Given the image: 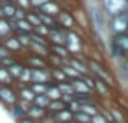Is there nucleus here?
Listing matches in <instances>:
<instances>
[{"label":"nucleus","mask_w":128,"mask_h":123,"mask_svg":"<svg viewBox=\"0 0 128 123\" xmlns=\"http://www.w3.org/2000/svg\"><path fill=\"white\" fill-rule=\"evenodd\" d=\"M12 34V27H11V21L7 18H0V37H7Z\"/></svg>","instance_id":"obj_28"},{"label":"nucleus","mask_w":128,"mask_h":123,"mask_svg":"<svg viewBox=\"0 0 128 123\" xmlns=\"http://www.w3.org/2000/svg\"><path fill=\"white\" fill-rule=\"evenodd\" d=\"M60 69L63 70V74L67 76V79H68V81H74V79H79V77H81V74H79V72H77L74 67H70L67 62H65V63H63Z\"/></svg>","instance_id":"obj_27"},{"label":"nucleus","mask_w":128,"mask_h":123,"mask_svg":"<svg viewBox=\"0 0 128 123\" xmlns=\"http://www.w3.org/2000/svg\"><path fill=\"white\" fill-rule=\"evenodd\" d=\"M30 83H32V67L25 65L23 72L20 74V77H18V81H16V84H18V86H28Z\"/></svg>","instance_id":"obj_21"},{"label":"nucleus","mask_w":128,"mask_h":123,"mask_svg":"<svg viewBox=\"0 0 128 123\" xmlns=\"http://www.w3.org/2000/svg\"><path fill=\"white\" fill-rule=\"evenodd\" d=\"M112 90H114V88H110L107 83H104L102 79L95 77V84H93V93H95V95L104 97V98H109L110 93H112Z\"/></svg>","instance_id":"obj_12"},{"label":"nucleus","mask_w":128,"mask_h":123,"mask_svg":"<svg viewBox=\"0 0 128 123\" xmlns=\"http://www.w3.org/2000/svg\"><path fill=\"white\" fill-rule=\"evenodd\" d=\"M49 30H51V28H49V27H46V25H42V23H40L39 27H34V32H35V34H39V35H44V37H48V35H49Z\"/></svg>","instance_id":"obj_42"},{"label":"nucleus","mask_w":128,"mask_h":123,"mask_svg":"<svg viewBox=\"0 0 128 123\" xmlns=\"http://www.w3.org/2000/svg\"><path fill=\"white\" fill-rule=\"evenodd\" d=\"M81 111L86 112L88 116H93V114L100 112V104H96V100H93V102H84V104H81Z\"/></svg>","instance_id":"obj_22"},{"label":"nucleus","mask_w":128,"mask_h":123,"mask_svg":"<svg viewBox=\"0 0 128 123\" xmlns=\"http://www.w3.org/2000/svg\"><path fill=\"white\" fill-rule=\"evenodd\" d=\"M7 111H9V114H11V118H12L14 121H18V119H21V118H25V116H26V109L20 104V100H18L16 104L9 105V107H7Z\"/></svg>","instance_id":"obj_15"},{"label":"nucleus","mask_w":128,"mask_h":123,"mask_svg":"<svg viewBox=\"0 0 128 123\" xmlns=\"http://www.w3.org/2000/svg\"><path fill=\"white\" fill-rule=\"evenodd\" d=\"M26 21L32 25V27H39L40 25V18H39V13H37V9H30V11H26Z\"/></svg>","instance_id":"obj_32"},{"label":"nucleus","mask_w":128,"mask_h":123,"mask_svg":"<svg viewBox=\"0 0 128 123\" xmlns=\"http://www.w3.org/2000/svg\"><path fill=\"white\" fill-rule=\"evenodd\" d=\"M0 84H14V79L11 77L7 67H2V65H0Z\"/></svg>","instance_id":"obj_35"},{"label":"nucleus","mask_w":128,"mask_h":123,"mask_svg":"<svg viewBox=\"0 0 128 123\" xmlns=\"http://www.w3.org/2000/svg\"><path fill=\"white\" fill-rule=\"evenodd\" d=\"M46 114H48V111H46L44 107L35 105V104H32V105L28 107V111H26V116H30V118L35 119V121H42V119L46 118Z\"/></svg>","instance_id":"obj_16"},{"label":"nucleus","mask_w":128,"mask_h":123,"mask_svg":"<svg viewBox=\"0 0 128 123\" xmlns=\"http://www.w3.org/2000/svg\"><path fill=\"white\" fill-rule=\"evenodd\" d=\"M65 37H67L65 48L68 49L70 56H86V55H84V51H86V42H84L81 32H77V30H67V32H65Z\"/></svg>","instance_id":"obj_2"},{"label":"nucleus","mask_w":128,"mask_h":123,"mask_svg":"<svg viewBox=\"0 0 128 123\" xmlns=\"http://www.w3.org/2000/svg\"><path fill=\"white\" fill-rule=\"evenodd\" d=\"M46 84L48 83H30L28 86L32 88V91L35 95H42V93H46Z\"/></svg>","instance_id":"obj_38"},{"label":"nucleus","mask_w":128,"mask_h":123,"mask_svg":"<svg viewBox=\"0 0 128 123\" xmlns=\"http://www.w3.org/2000/svg\"><path fill=\"white\" fill-rule=\"evenodd\" d=\"M62 95H67V93H74V88H72V83L70 81H63V83H56Z\"/></svg>","instance_id":"obj_40"},{"label":"nucleus","mask_w":128,"mask_h":123,"mask_svg":"<svg viewBox=\"0 0 128 123\" xmlns=\"http://www.w3.org/2000/svg\"><path fill=\"white\" fill-rule=\"evenodd\" d=\"M9 55H12L4 44H0V60H2V58H6V56H9Z\"/></svg>","instance_id":"obj_47"},{"label":"nucleus","mask_w":128,"mask_h":123,"mask_svg":"<svg viewBox=\"0 0 128 123\" xmlns=\"http://www.w3.org/2000/svg\"><path fill=\"white\" fill-rule=\"evenodd\" d=\"M49 81H53L49 67H46V69H32V83H49Z\"/></svg>","instance_id":"obj_14"},{"label":"nucleus","mask_w":128,"mask_h":123,"mask_svg":"<svg viewBox=\"0 0 128 123\" xmlns=\"http://www.w3.org/2000/svg\"><path fill=\"white\" fill-rule=\"evenodd\" d=\"M14 35L18 37V41H20L21 48L26 51V49L30 48V44H32V37H30V34H25V32H14Z\"/></svg>","instance_id":"obj_29"},{"label":"nucleus","mask_w":128,"mask_h":123,"mask_svg":"<svg viewBox=\"0 0 128 123\" xmlns=\"http://www.w3.org/2000/svg\"><path fill=\"white\" fill-rule=\"evenodd\" d=\"M63 123H76V121H63Z\"/></svg>","instance_id":"obj_51"},{"label":"nucleus","mask_w":128,"mask_h":123,"mask_svg":"<svg viewBox=\"0 0 128 123\" xmlns=\"http://www.w3.org/2000/svg\"><path fill=\"white\" fill-rule=\"evenodd\" d=\"M65 32H67V30H63L62 27L51 28V30H49V35H48V41H49V44H62V46H65V42H67Z\"/></svg>","instance_id":"obj_11"},{"label":"nucleus","mask_w":128,"mask_h":123,"mask_svg":"<svg viewBox=\"0 0 128 123\" xmlns=\"http://www.w3.org/2000/svg\"><path fill=\"white\" fill-rule=\"evenodd\" d=\"M37 13H39V18H40V23H42V25H46V27H49V28H56V27H58L56 18H53V16H49V14L42 13L40 9H37Z\"/></svg>","instance_id":"obj_26"},{"label":"nucleus","mask_w":128,"mask_h":123,"mask_svg":"<svg viewBox=\"0 0 128 123\" xmlns=\"http://www.w3.org/2000/svg\"><path fill=\"white\" fill-rule=\"evenodd\" d=\"M90 123H109V121H107V118H105V116L102 114V111H100V112H96V114L91 116Z\"/></svg>","instance_id":"obj_44"},{"label":"nucleus","mask_w":128,"mask_h":123,"mask_svg":"<svg viewBox=\"0 0 128 123\" xmlns=\"http://www.w3.org/2000/svg\"><path fill=\"white\" fill-rule=\"evenodd\" d=\"M54 123H56V121H54Z\"/></svg>","instance_id":"obj_53"},{"label":"nucleus","mask_w":128,"mask_h":123,"mask_svg":"<svg viewBox=\"0 0 128 123\" xmlns=\"http://www.w3.org/2000/svg\"><path fill=\"white\" fill-rule=\"evenodd\" d=\"M109 39L116 44V48L121 51V55H123L124 58H128V32L118 34V35H110Z\"/></svg>","instance_id":"obj_8"},{"label":"nucleus","mask_w":128,"mask_h":123,"mask_svg":"<svg viewBox=\"0 0 128 123\" xmlns=\"http://www.w3.org/2000/svg\"><path fill=\"white\" fill-rule=\"evenodd\" d=\"M56 23H58V27H62L63 30H77V32H81V25H79V21H77V18H76V13H72V11H68V9H62L60 11V14L56 16Z\"/></svg>","instance_id":"obj_4"},{"label":"nucleus","mask_w":128,"mask_h":123,"mask_svg":"<svg viewBox=\"0 0 128 123\" xmlns=\"http://www.w3.org/2000/svg\"><path fill=\"white\" fill-rule=\"evenodd\" d=\"M70 83H72V88H74L76 93H88V91H91L81 77H79V79H74V81H70Z\"/></svg>","instance_id":"obj_33"},{"label":"nucleus","mask_w":128,"mask_h":123,"mask_svg":"<svg viewBox=\"0 0 128 123\" xmlns=\"http://www.w3.org/2000/svg\"><path fill=\"white\" fill-rule=\"evenodd\" d=\"M65 107H67V104H65L62 98H58V100H51L46 111H48V114H53V116H54L56 112H60V111L65 109Z\"/></svg>","instance_id":"obj_24"},{"label":"nucleus","mask_w":128,"mask_h":123,"mask_svg":"<svg viewBox=\"0 0 128 123\" xmlns=\"http://www.w3.org/2000/svg\"><path fill=\"white\" fill-rule=\"evenodd\" d=\"M30 37H32V42H35V44L49 46V41H48V37H44V35H39V34H35L34 30H32V34H30Z\"/></svg>","instance_id":"obj_37"},{"label":"nucleus","mask_w":128,"mask_h":123,"mask_svg":"<svg viewBox=\"0 0 128 123\" xmlns=\"http://www.w3.org/2000/svg\"><path fill=\"white\" fill-rule=\"evenodd\" d=\"M23 69H25V62L21 60V56H20L11 67H7V70H9V74H11V77H12L14 81H18V77H20V74L23 72Z\"/></svg>","instance_id":"obj_17"},{"label":"nucleus","mask_w":128,"mask_h":123,"mask_svg":"<svg viewBox=\"0 0 128 123\" xmlns=\"http://www.w3.org/2000/svg\"><path fill=\"white\" fill-rule=\"evenodd\" d=\"M18 58H20V56H16V55H9V56H6V58L0 60V65H2V67H11Z\"/></svg>","instance_id":"obj_41"},{"label":"nucleus","mask_w":128,"mask_h":123,"mask_svg":"<svg viewBox=\"0 0 128 123\" xmlns=\"http://www.w3.org/2000/svg\"><path fill=\"white\" fill-rule=\"evenodd\" d=\"M18 98H20V100H25V102L34 104L35 93L32 91V88H30V86H18Z\"/></svg>","instance_id":"obj_18"},{"label":"nucleus","mask_w":128,"mask_h":123,"mask_svg":"<svg viewBox=\"0 0 128 123\" xmlns=\"http://www.w3.org/2000/svg\"><path fill=\"white\" fill-rule=\"evenodd\" d=\"M16 123H39V121H35V119H32L30 116H25V118H21V119H18Z\"/></svg>","instance_id":"obj_48"},{"label":"nucleus","mask_w":128,"mask_h":123,"mask_svg":"<svg viewBox=\"0 0 128 123\" xmlns=\"http://www.w3.org/2000/svg\"><path fill=\"white\" fill-rule=\"evenodd\" d=\"M63 9V4L60 2V0H48V2L40 7V11L42 13H46V14H49V16H53V18H56L58 14H60V11Z\"/></svg>","instance_id":"obj_13"},{"label":"nucleus","mask_w":128,"mask_h":123,"mask_svg":"<svg viewBox=\"0 0 128 123\" xmlns=\"http://www.w3.org/2000/svg\"><path fill=\"white\" fill-rule=\"evenodd\" d=\"M16 6L23 11H30L32 9V4H30V0H16Z\"/></svg>","instance_id":"obj_45"},{"label":"nucleus","mask_w":128,"mask_h":123,"mask_svg":"<svg viewBox=\"0 0 128 123\" xmlns=\"http://www.w3.org/2000/svg\"><path fill=\"white\" fill-rule=\"evenodd\" d=\"M16 4H11V2H6L2 4V18H7V20H14V14H16Z\"/></svg>","instance_id":"obj_25"},{"label":"nucleus","mask_w":128,"mask_h":123,"mask_svg":"<svg viewBox=\"0 0 128 123\" xmlns=\"http://www.w3.org/2000/svg\"><path fill=\"white\" fill-rule=\"evenodd\" d=\"M48 2V0H30V4H32V9H40L44 4Z\"/></svg>","instance_id":"obj_46"},{"label":"nucleus","mask_w":128,"mask_h":123,"mask_svg":"<svg viewBox=\"0 0 128 123\" xmlns=\"http://www.w3.org/2000/svg\"><path fill=\"white\" fill-rule=\"evenodd\" d=\"M26 51H30V53H34V55H39V56H44V58H46V56L49 55V46H42V44L32 42L30 48H28Z\"/></svg>","instance_id":"obj_23"},{"label":"nucleus","mask_w":128,"mask_h":123,"mask_svg":"<svg viewBox=\"0 0 128 123\" xmlns=\"http://www.w3.org/2000/svg\"><path fill=\"white\" fill-rule=\"evenodd\" d=\"M90 119H91V116H88V114L82 112V111L74 112V118H72V121H76V123H90Z\"/></svg>","instance_id":"obj_39"},{"label":"nucleus","mask_w":128,"mask_h":123,"mask_svg":"<svg viewBox=\"0 0 128 123\" xmlns=\"http://www.w3.org/2000/svg\"><path fill=\"white\" fill-rule=\"evenodd\" d=\"M46 62H48V65L49 67H62L67 60H63V58H60V56H56V55H53V53H49L48 56H46Z\"/></svg>","instance_id":"obj_34"},{"label":"nucleus","mask_w":128,"mask_h":123,"mask_svg":"<svg viewBox=\"0 0 128 123\" xmlns=\"http://www.w3.org/2000/svg\"><path fill=\"white\" fill-rule=\"evenodd\" d=\"M72 118H74V114L65 107V109H62L60 112H56L54 114V121L56 123H63V121H72Z\"/></svg>","instance_id":"obj_31"},{"label":"nucleus","mask_w":128,"mask_h":123,"mask_svg":"<svg viewBox=\"0 0 128 123\" xmlns=\"http://www.w3.org/2000/svg\"><path fill=\"white\" fill-rule=\"evenodd\" d=\"M49 102H51V98H49L46 93H42V95H35V98H34V104L39 105V107H44V109H48Z\"/></svg>","instance_id":"obj_36"},{"label":"nucleus","mask_w":128,"mask_h":123,"mask_svg":"<svg viewBox=\"0 0 128 123\" xmlns=\"http://www.w3.org/2000/svg\"><path fill=\"white\" fill-rule=\"evenodd\" d=\"M86 16H88V25L91 28V32L100 34L104 37L109 39V32H107V25H109V14L98 6L96 0H91V2L86 6Z\"/></svg>","instance_id":"obj_1"},{"label":"nucleus","mask_w":128,"mask_h":123,"mask_svg":"<svg viewBox=\"0 0 128 123\" xmlns=\"http://www.w3.org/2000/svg\"><path fill=\"white\" fill-rule=\"evenodd\" d=\"M110 70H112L116 81H119L123 84H128V58L110 62Z\"/></svg>","instance_id":"obj_6"},{"label":"nucleus","mask_w":128,"mask_h":123,"mask_svg":"<svg viewBox=\"0 0 128 123\" xmlns=\"http://www.w3.org/2000/svg\"><path fill=\"white\" fill-rule=\"evenodd\" d=\"M62 100H63L65 104H68L70 100H74V95H72V93H67V95H62Z\"/></svg>","instance_id":"obj_49"},{"label":"nucleus","mask_w":128,"mask_h":123,"mask_svg":"<svg viewBox=\"0 0 128 123\" xmlns=\"http://www.w3.org/2000/svg\"><path fill=\"white\" fill-rule=\"evenodd\" d=\"M2 41H4V39H2V37H0V44H2Z\"/></svg>","instance_id":"obj_52"},{"label":"nucleus","mask_w":128,"mask_h":123,"mask_svg":"<svg viewBox=\"0 0 128 123\" xmlns=\"http://www.w3.org/2000/svg\"><path fill=\"white\" fill-rule=\"evenodd\" d=\"M18 98V90L12 84H0V104L9 107L12 104H16Z\"/></svg>","instance_id":"obj_7"},{"label":"nucleus","mask_w":128,"mask_h":123,"mask_svg":"<svg viewBox=\"0 0 128 123\" xmlns=\"http://www.w3.org/2000/svg\"><path fill=\"white\" fill-rule=\"evenodd\" d=\"M67 109H68L72 114H74V112H79V111H81V102H77V100L74 98V100H70V102L67 104Z\"/></svg>","instance_id":"obj_43"},{"label":"nucleus","mask_w":128,"mask_h":123,"mask_svg":"<svg viewBox=\"0 0 128 123\" xmlns=\"http://www.w3.org/2000/svg\"><path fill=\"white\" fill-rule=\"evenodd\" d=\"M107 32H109V37L128 32V13H121V14L110 16L109 18V25H107Z\"/></svg>","instance_id":"obj_3"},{"label":"nucleus","mask_w":128,"mask_h":123,"mask_svg":"<svg viewBox=\"0 0 128 123\" xmlns=\"http://www.w3.org/2000/svg\"><path fill=\"white\" fill-rule=\"evenodd\" d=\"M7 2H11V4H16V0H7Z\"/></svg>","instance_id":"obj_50"},{"label":"nucleus","mask_w":128,"mask_h":123,"mask_svg":"<svg viewBox=\"0 0 128 123\" xmlns=\"http://www.w3.org/2000/svg\"><path fill=\"white\" fill-rule=\"evenodd\" d=\"M46 95H48L51 100H58V98H62V91H60L56 81H49V83L46 84Z\"/></svg>","instance_id":"obj_19"},{"label":"nucleus","mask_w":128,"mask_h":123,"mask_svg":"<svg viewBox=\"0 0 128 123\" xmlns=\"http://www.w3.org/2000/svg\"><path fill=\"white\" fill-rule=\"evenodd\" d=\"M67 63H68L70 67H74L81 76L90 74V70H88V63H86V56H70V58L67 60Z\"/></svg>","instance_id":"obj_10"},{"label":"nucleus","mask_w":128,"mask_h":123,"mask_svg":"<svg viewBox=\"0 0 128 123\" xmlns=\"http://www.w3.org/2000/svg\"><path fill=\"white\" fill-rule=\"evenodd\" d=\"M2 44L12 53V55H16L18 56V53H25V49L21 48V44H20V41H18V37L14 35V32L11 34V35H7V37H4V41H2Z\"/></svg>","instance_id":"obj_9"},{"label":"nucleus","mask_w":128,"mask_h":123,"mask_svg":"<svg viewBox=\"0 0 128 123\" xmlns=\"http://www.w3.org/2000/svg\"><path fill=\"white\" fill-rule=\"evenodd\" d=\"M96 2L109 16L128 13V0H96Z\"/></svg>","instance_id":"obj_5"},{"label":"nucleus","mask_w":128,"mask_h":123,"mask_svg":"<svg viewBox=\"0 0 128 123\" xmlns=\"http://www.w3.org/2000/svg\"><path fill=\"white\" fill-rule=\"evenodd\" d=\"M32 30H34V27L26 21V18H23V20H16V30L14 32H25V34H32Z\"/></svg>","instance_id":"obj_30"},{"label":"nucleus","mask_w":128,"mask_h":123,"mask_svg":"<svg viewBox=\"0 0 128 123\" xmlns=\"http://www.w3.org/2000/svg\"><path fill=\"white\" fill-rule=\"evenodd\" d=\"M49 53H53V55H56V56H60L63 60H68L70 58L68 49L65 46H62V44H49Z\"/></svg>","instance_id":"obj_20"}]
</instances>
